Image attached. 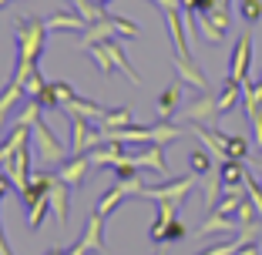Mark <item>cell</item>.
I'll return each mask as SVG.
<instances>
[{
    "instance_id": "obj_1",
    "label": "cell",
    "mask_w": 262,
    "mask_h": 255,
    "mask_svg": "<svg viewBox=\"0 0 262 255\" xmlns=\"http://www.w3.org/2000/svg\"><path fill=\"white\" fill-rule=\"evenodd\" d=\"M47 20L37 17H20L14 24V44H17V67H14V81L27 84L31 71L37 67L40 54H44V40H47Z\"/></svg>"
},
{
    "instance_id": "obj_2",
    "label": "cell",
    "mask_w": 262,
    "mask_h": 255,
    "mask_svg": "<svg viewBox=\"0 0 262 255\" xmlns=\"http://www.w3.org/2000/svg\"><path fill=\"white\" fill-rule=\"evenodd\" d=\"M111 37H128V40H135V37H138V24L128 20V17L108 14L104 20L88 24L84 34H81V40H77V47H81V51H88L91 44H101V40H111Z\"/></svg>"
},
{
    "instance_id": "obj_3",
    "label": "cell",
    "mask_w": 262,
    "mask_h": 255,
    "mask_svg": "<svg viewBox=\"0 0 262 255\" xmlns=\"http://www.w3.org/2000/svg\"><path fill=\"white\" fill-rule=\"evenodd\" d=\"M31 138H34V161H37V168L51 171L57 168V165L68 158V148H64V141L57 138L51 128H47L44 121H37L31 128Z\"/></svg>"
},
{
    "instance_id": "obj_4",
    "label": "cell",
    "mask_w": 262,
    "mask_h": 255,
    "mask_svg": "<svg viewBox=\"0 0 262 255\" xmlns=\"http://www.w3.org/2000/svg\"><path fill=\"white\" fill-rule=\"evenodd\" d=\"M195 181H199V175L168 178L165 185H145V188L138 192V198H148V201H155V205L168 201V205H178V208H182V201L188 198V192L195 188Z\"/></svg>"
},
{
    "instance_id": "obj_5",
    "label": "cell",
    "mask_w": 262,
    "mask_h": 255,
    "mask_svg": "<svg viewBox=\"0 0 262 255\" xmlns=\"http://www.w3.org/2000/svg\"><path fill=\"white\" fill-rule=\"evenodd\" d=\"M91 168H94L91 155H71V158H64V161L57 165V178H61L71 192H77V188L88 181V171Z\"/></svg>"
},
{
    "instance_id": "obj_6",
    "label": "cell",
    "mask_w": 262,
    "mask_h": 255,
    "mask_svg": "<svg viewBox=\"0 0 262 255\" xmlns=\"http://www.w3.org/2000/svg\"><path fill=\"white\" fill-rule=\"evenodd\" d=\"M71 118V155H88L101 145V131L88 128V118H77V114H68Z\"/></svg>"
},
{
    "instance_id": "obj_7",
    "label": "cell",
    "mask_w": 262,
    "mask_h": 255,
    "mask_svg": "<svg viewBox=\"0 0 262 255\" xmlns=\"http://www.w3.org/2000/svg\"><path fill=\"white\" fill-rule=\"evenodd\" d=\"M31 175H34V151H31V145H24V148H17V155L7 161V178H10V185H14V192H24Z\"/></svg>"
},
{
    "instance_id": "obj_8",
    "label": "cell",
    "mask_w": 262,
    "mask_h": 255,
    "mask_svg": "<svg viewBox=\"0 0 262 255\" xmlns=\"http://www.w3.org/2000/svg\"><path fill=\"white\" fill-rule=\"evenodd\" d=\"M182 118H185L188 124H212L219 118V101H215V94L199 91V98H195L192 104L182 111Z\"/></svg>"
},
{
    "instance_id": "obj_9",
    "label": "cell",
    "mask_w": 262,
    "mask_h": 255,
    "mask_svg": "<svg viewBox=\"0 0 262 255\" xmlns=\"http://www.w3.org/2000/svg\"><path fill=\"white\" fill-rule=\"evenodd\" d=\"M249 67H252V37H249V34H242V37L235 40L232 57H229V78L249 81Z\"/></svg>"
},
{
    "instance_id": "obj_10",
    "label": "cell",
    "mask_w": 262,
    "mask_h": 255,
    "mask_svg": "<svg viewBox=\"0 0 262 255\" xmlns=\"http://www.w3.org/2000/svg\"><path fill=\"white\" fill-rule=\"evenodd\" d=\"M81 245L88 248V252H104V215H101L98 208L91 212V215H88V222H84V232H81Z\"/></svg>"
},
{
    "instance_id": "obj_11",
    "label": "cell",
    "mask_w": 262,
    "mask_h": 255,
    "mask_svg": "<svg viewBox=\"0 0 262 255\" xmlns=\"http://www.w3.org/2000/svg\"><path fill=\"white\" fill-rule=\"evenodd\" d=\"M135 161H138V168H148L155 171V175L168 178V158H165V145H145L135 155Z\"/></svg>"
},
{
    "instance_id": "obj_12",
    "label": "cell",
    "mask_w": 262,
    "mask_h": 255,
    "mask_svg": "<svg viewBox=\"0 0 262 255\" xmlns=\"http://www.w3.org/2000/svg\"><path fill=\"white\" fill-rule=\"evenodd\" d=\"M68 192L71 188L64 185L61 178H57V171H54V181H51V188H47V198H51V218H54L57 225L68 222Z\"/></svg>"
},
{
    "instance_id": "obj_13",
    "label": "cell",
    "mask_w": 262,
    "mask_h": 255,
    "mask_svg": "<svg viewBox=\"0 0 262 255\" xmlns=\"http://www.w3.org/2000/svg\"><path fill=\"white\" fill-rule=\"evenodd\" d=\"M219 175H222L225 192H229V188H246L249 165H246V161H239V158H225V161H219Z\"/></svg>"
},
{
    "instance_id": "obj_14",
    "label": "cell",
    "mask_w": 262,
    "mask_h": 255,
    "mask_svg": "<svg viewBox=\"0 0 262 255\" xmlns=\"http://www.w3.org/2000/svg\"><path fill=\"white\" fill-rule=\"evenodd\" d=\"M20 98H27V91H24V84H20V81H14V78H10V81H7V87L0 91V128H4V121H7V118L17 111Z\"/></svg>"
},
{
    "instance_id": "obj_15",
    "label": "cell",
    "mask_w": 262,
    "mask_h": 255,
    "mask_svg": "<svg viewBox=\"0 0 262 255\" xmlns=\"http://www.w3.org/2000/svg\"><path fill=\"white\" fill-rule=\"evenodd\" d=\"M104 44V51H108V57H111V67H118L124 74V78L131 81V84H141V78H138V71L131 67V61L124 57V51H121V44H118V37H111V40H101Z\"/></svg>"
},
{
    "instance_id": "obj_16",
    "label": "cell",
    "mask_w": 262,
    "mask_h": 255,
    "mask_svg": "<svg viewBox=\"0 0 262 255\" xmlns=\"http://www.w3.org/2000/svg\"><path fill=\"white\" fill-rule=\"evenodd\" d=\"M242 225H239V218L235 215H219V212H208V218L202 222V228H199V239H205V235H215V232H239Z\"/></svg>"
},
{
    "instance_id": "obj_17",
    "label": "cell",
    "mask_w": 262,
    "mask_h": 255,
    "mask_svg": "<svg viewBox=\"0 0 262 255\" xmlns=\"http://www.w3.org/2000/svg\"><path fill=\"white\" fill-rule=\"evenodd\" d=\"M178 104H182V81H171L162 94H158V118L171 121L178 114Z\"/></svg>"
},
{
    "instance_id": "obj_18",
    "label": "cell",
    "mask_w": 262,
    "mask_h": 255,
    "mask_svg": "<svg viewBox=\"0 0 262 255\" xmlns=\"http://www.w3.org/2000/svg\"><path fill=\"white\" fill-rule=\"evenodd\" d=\"M64 114H77V118H88V121H101L104 118V111L108 108H101L98 101H88V98H71L68 104H64Z\"/></svg>"
},
{
    "instance_id": "obj_19",
    "label": "cell",
    "mask_w": 262,
    "mask_h": 255,
    "mask_svg": "<svg viewBox=\"0 0 262 255\" xmlns=\"http://www.w3.org/2000/svg\"><path fill=\"white\" fill-rule=\"evenodd\" d=\"M215 101H219V114H229V111L242 101V81L225 78V81H222V94H219Z\"/></svg>"
},
{
    "instance_id": "obj_20",
    "label": "cell",
    "mask_w": 262,
    "mask_h": 255,
    "mask_svg": "<svg viewBox=\"0 0 262 255\" xmlns=\"http://www.w3.org/2000/svg\"><path fill=\"white\" fill-rule=\"evenodd\" d=\"M84 27H88V20L81 14H54V17H47V31H57V34H64V31L84 34Z\"/></svg>"
},
{
    "instance_id": "obj_21",
    "label": "cell",
    "mask_w": 262,
    "mask_h": 255,
    "mask_svg": "<svg viewBox=\"0 0 262 255\" xmlns=\"http://www.w3.org/2000/svg\"><path fill=\"white\" fill-rule=\"evenodd\" d=\"M47 215H51V198H47V195H37V198L27 205V228H34V232H37L40 225H44Z\"/></svg>"
},
{
    "instance_id": "obj_22",
    "label": "cell",
    "mask_w": 262,
    "mask_h": 255,
    "mask_svg": "<svg viewBox=\"0 0 262 255\" xmlns=\"http://www.w3.org/2000/svg\"><path fill=\"white\" fill-rule=\"evenodd\" d=\"M88 155H91V165H94V168H111V165H115L124 151H121V145H98L94 151H88Z\"/></svg>"
},
{
    "instance_id": "obj_23",
    "label": "cell",
    "mask_w": 262,
    "mask_h": 255,
    "mask_svg": "<svg viewBox=\"0 0 262 255\" xmlns=\"http://www.w3.org/2000/svg\"><path fill=\"white\" fill-rule=\"evenodd\" d=\"M188 165H192V175H199V178H205L208 171L215 168V155H212V151H208V148H195L192 155H188Z\"/></svg>"
},
{
    "instance_id": "obj_24",
    "label": "cell",
    "mask_w": 262,
    "mask_h": 255,
    "mask_svg": "<svg viewBox=\"0 0 262 255\" xmlns=\"http://www.w3.org/2000/svg\"><path fill=\"white\" fill-rule=\"evenodd\" d=\"M40 111H44V108H40L37 101L27 98V104L20 108V114H14V128H34V124L40 121Z\"/></svg>"
},
{
    "instance_id": "obj_25",
    "label": "cell",
    "mask_w": 262,
    "mask_h": 255,
    "mask_svg": "<svg viewBox=\"0 0 262 255\" xmlns=\"http://www.w3.org/2000/svg\"><path fill=\"white\" fill-rule=\"evenodd\" d=\"M128 124H135L131 108H108L101 118V128H128Z\"/></svg>"
},
{
    "instance_id": "obj_26",
    "label": "cell",
    "mask_w": 262,
    "mask_h": 255,
    "mask_svg": "<svg viewBox=\"0 0 262 255\" xmlns=\"http://www.w3.org/2000/svg\"><path fill=\"white\" fill-rule=\"evenodd\" d=\"M225 155L246 161V158H249V141L242 138V134H225Z\"/></svg>"
},
{
    "instance_id": "obj_27",
    "label": "cell",
    "mask_w": 262,
    "mask_h": 255,
    "mask_svg": "<svg viewBox=\"0 0 262 255\" xmlns=\"http://www.w3.org/2000/svg\"><path fill=\"white\" fill-rule=\"evenodd\" d=\"M111 171H115V178H135L141 168H138V161H135V155H121L111 165Z\"/></svg>"
},
{
    "instance_id": "obj_28",
    "label": "cell",
    "mask_w": 262,
    "mask_h": 255,
    "mask_svg": "<svg viewBox=\"0 0 262 255\" xmlns=\"http://www.w3.org/2000/svg\"><path fill=\"white\" fill-rule=\"evenodd\" d=\"M239 17L246 24H259L262 20V0H239Z\"/></svg>"
},
{
    "instance_id": "obj_29",
    "label": "cell",
    "mask_w": 262,
    "mask_h": 255,
    "mask_svg": "<svg viewBox=\"0 0 262 255\" xmlns=\"http://www.w3.org/2000/svg\"><path fill=\"white\" fill-rule=\"evenodd\" d=\"M235 218H239V225H252V222H262L259 218V208L252 205V198H246L239 205V212H235Z\"/></svg>"
},
{
    "instance_id": "obj_30",
    "label": "cell",
    "mask_w": 262,
    "mask_h": 255,
    "mask_svg": "<svg viewBox=\"0 0 262 255\" xmlns=\"http://www.w3.org/2000/svg\"><path fill=\"white\" fill-rule=\"evenodd\" d=\"M182 239H185V225H182V218H171L168 228H165L162 245H171V242H182Z\"/></svg>"
},
{
    "instance_id": "obj_31",
    "label": "cell",
    "mask_w": 262,
    "mask_h": 255,
    "mask_svg": "<svg viewBox=\"0 0 262 255\" xmlns=\"http://www.w3.org/2000/svg\"><path fill=\"white\" fill-rule=\"evenodd\" d=\"M34 101H37V104H40L44 111H47V108H61V104H57V94H54V84H51V81H47V84L40 87V94H37Z\"/></svg>"
},
{
    "instance_id": "obj_32",
    "label": "cell",
    "mask_w": 262,
    "mask_h": 255,
    "mask_svg": "<svg viewBox=\"0 0 262 255\" xmlns=\"http://www.w3.org/2000/svg\"><path fill=\"white\" fill-rule=\"evenodd\" d=\"M239 248H242L239 239H229V242H222V245H212L208 252H199V255H239Z\"/></svg>"
},
{
    "instance_id": "obj_33",
    "label": "cell",
    "mask_w": 262,
    "mask_h": 255,
    "mask_svg": "<svg viewBox=\"0 0 262 255\" xmlns=\"http://www.w3.org/2000/svg\"><path fill=\"white\" fill-rule=\"evenodd\" d=\"M44 84H47V81H44V74H40V67H34L31 78H27V84H24V91H27V98H37Z\"/></svg>"
},
{
    "instance_id": "obj_34",
    "label": "cell",
    "mask_w": 262,
    "mask_h": 255,
    "mask_svg": "<svg viewBox=\"0 0 262 255\" xmlns=\"http://www.w3.org/2000/svg\"><path fill=\"white\" fill-rule=\"evenodd\" d=\"M51 84H54V94H57V104H61V108L68 104L71 98H77L74 87H71V81H61V78H57V81H51Z\"/></svg>"
},
{
    "instance_id": "obj_35",
    "label": "cell",
    "mask_w": 262,
    "mask_h": 255,
    "mask_svg": "<svg viewBox=\"0 0 262 255\" xmlns=\"http://www.w3.org/2000/svg\"><path fill=\"white\" fill-rule=\"evenodd\" d=\"M246 192H249V198H252V205H255V208H259V218H262V185H259V181H255L252 175L246 178Z\"/></svg>"
},
{
    "instance_id": "obj_36",
    "label": "cell",
    "mask_w": 262,
    "mask_h": 255,
    "mask_svg": "<svg viewBox=\"0 0 262 255\" xmlns=\"http://www.w3.org/2000/svg\"><path fill=\"white\" fill-rule=\"evenodd\" d=\"M10 188H14V185H10V178H7V171H0V201H4V195H7Z\"/></svg>"
},
{
    "instance_id": "obj_37",
    "label": "cell",
    "mask_w": 262,
    "mask_h": 255,
    "mask_svg": "<svg viewBox=\"0 0 262 255\" xmlns=\"http://www.w3.org/2000/svg\"><path fill=\"white\" fill-rule=\"evenodd\" d=\"M64 255H88V248L81 245V242H74V245H71V248H68V252H64Z\"/></svg>"
},
{
    "instance_id": "obj_38",
    "label": "cell",
    "mask_w": 262,
    "mask_h": 255,
    "mask_svg": "<svg viewBox=\"0 0 262 255\" xmlns=\"http://www.w3.org/2000/svg\"><path fill=\"white\" fill-rule=\"evenodd\" d=\"M239 255H259V245H255V242H249V245L239 248Z\"/></svg>"
},
{
    "instance_id": "obj_39",
    "label": "cell",
    "mask_w": 262,
    "mask_h": 255,
    "mask_svg": "<svg viewBox=\"0 0 262 255\" xmlns=\"http://www.w3.org/2000/svg\"><path fill=\"white\" fill-rule=\"evenodd\" d=\"M215 7H219V10H225V14H229V10H232V0H219Z\"/></svg>"
},
{
    "instance_id": "obj_40",
    "label": "cell",
    "mask_w": 262,
    "mask_h": 255,
    "mask_svg": "<svg viewBox=\"0 0 262 255\" xmlns=\"http://www.w3.org/2000/svg\"><path fill=\"white\" fill-rule=\"evenodd\" d=\"M255 91H259V98H262V81H259V84H255Z\"/></svg>"
},
{
    "instance_id": "obj_41",
    "label": "cell",
    "mask_w": 262,
    "mask_h": 255,
    "mask_svg": "<svg viewBox=\"0 0 262 255\" xmlns=\"http://www.w3.org/2000/svg\"><path fill=\"white\" fill-rule=\"evenodd\" d=\"M255 245H259V255H262V235H259V242H255Z\"/></svg>"
},
{
    "instance_id": "obj_42",
    "label": "cell",
    "mask_w": 262,
    "mask_h": 255,
    "mask_svg": "<svg viewBox=\"0 0 262 255\" xmlns=\"http://www.w3.org/2000/svg\"><path fill=\"white\" fill-rule=\"evenodd\" d=\"M7 4H10V0H0V7H7Z\"/></svg>"
}]
</instances>
